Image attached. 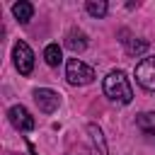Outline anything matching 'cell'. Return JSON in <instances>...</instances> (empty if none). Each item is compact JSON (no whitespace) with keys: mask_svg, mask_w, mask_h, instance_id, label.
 <instances>
[{"mask_svg":"<svg viewBox=\"0 0 155 155\" xmlns=\"http://www.w3.org/2000/svg\"><path fill=\"white\" fill-rule=\"evenodd\" d=\"M104 94L111 99V102H119V104H131L133 99V90H131V82L126 78L124 70H111L107 78H104Z\"/></svg>","mask_w":155,"mask_h":155,"instance_id":"1","label":"cell"},{"mask_svg":"<svg viewBox=\"0 0 155 155\" xmlns=\"http://www.w3.org/2000/svg\"><path fill=\"white\" fill-rule=\"evenodd\" d=\"M65 78L70 85H90L94 80V70L87 63H82L80 58H70L65 63Z\"/></svg>","mask_w":155,"mask_h":155,"instance_id":"2","label":"cell"},{"mask_svg":"<svg viewBox=\"0 0 155 155\" xmlns=\"http://www.w3.org/2000/svg\"><path fill=\"white\" fill-rule=\"evenodd\" d=\"M12 58H15V68L19 70V75H29L34 70V51L29 48L27 41H17L15 44Z\"/></svg>","mask_w":155,"mask_h":155,"instance_id":"3","label":"cell"},{"mask_svg":"<svg viewBox=\"0 0 155 155\" xmlns=\"http://www.w3.org/2000/svg\"><path fill=\"white\" fill-rule=\"evenodd\" d=\"M136 80L143 90L155 92V56H148L136 65Z\"/></svg>","mask_w":155,"mask_h":155,"instance_id":"4","label":"cell"},{"mask_svg":"<svg viewBox=\"0 0 155 155\" xmlns=\"http://www.w3.org/2000/svg\"><path fill=\"white\" fill-rule=\"evenodd\" d=\"M34 102H36L39 111L53 114V111L58 109V104H61V97H58V92H53V90H48V87H36V90H34Z\"/></svg>","mask_w":155,"mask_h":155,"instance_id":"5","label":"cell"},{"mask_svg":"<svg viewBox=\"0 0 155 155\" xmlns=\"http://www.w3.org/2000/svg\"><path fill=\"white\" fill-rule=\"evenodd\" d=\"M7 116H10V124H12L17 131H31V128L36 126L34 116H31V114L27 111V107H22V104H15V107H10Z\"/></svg>","mask_w":155,"mask_h":155,"instance_id":"6","label":"cell"},{"mask_svg":"<svg viewBox=\"0 0 155 155\" xmlns=\"http://www.w3.org/2000/svg\"><path fill=\"white\" fill-rule=\"evenodd\" d=\"M136 126L145 136L148 143H155V111H143L136 116Z\"/></svg>","mask_w":155,"mask_h":155,"instance_id":"7","label":"cell"},{"mask_svg":"<svg viewBox=\"0 0 155 155\" xmlns=\"http://www.w3.org/2000/svg\"><path fill=\"white\" fill-rule=\"evenodd\" d=\"M65 46L73 51V53H82L87 48V36L80 31V29H70L68 36H65Z\"/></svg>","mask_w":155,"mask_h":155,"instance_id":"8","label":"cell"},{"mask_svg":"<svg viewBox=\"0 0 155 155\" xmlns=\"http://www.w3.org/2000/svg\"><path fill=\"white\" fill-rule=\"evenodd\" d=\"M12 15H15V19H17L19 24H27V22L31 19V15H34V5L27 2V0H19V2L12 5Z\"/></svg>","mask_w":155,"mask_h":155,"instance_id":"9","label":"cell"},{"mask_svg":"<svg viewBox=\"0 0 155 155\" xmlns=\"http://www.w3.org/2000/svg\"><path fill=\"white\" fill-rule=\"evenodd\" d=\"M87 133H90V140H92V145L99 150V155H109V150H107V140H104V133H102V128H99L97 124H87Z\"/></svg>","mask_w":155,"mask_h":155,"instance_id":"10","label":"cell"},{"mask_svg":"<svg viewBox=\"0 0 155 155\" xmlns=\"http://www.w3.org/2000/svg\"><path fill=\"white\" fill-rule=\"evenodd\" d=\"M44 61H46L51 68L61 65V61H63V51H61V46H58V44H48V46L44 48Z\"/></svg>","mask_w":155,"mask_h":155,"instance_id":"11","label":"cell"},{"mask_svg":"<svg viewBox=\"0 0 155 155\" xmlns=\"http://www.w3.org/2000/svg\"><path fill=\"white\" fill-rule=\"evenodd\" d=\"M85 10H87L92 17H104L107 10H109V5H107L104 0H87V2H85Z\"/></svg>","mask_w":155,"mask_h":155,"instance_id":"12","label":"cell"},{"mask_svg":"<svg viewBox=\"0 0 155 155\" xmlns=\"http://www.w3.org/2000/svg\"><path fill=\"white\" fill-rule=\"evenodd\" d=\"M126 51L131 53V56H138V53H143V51H148V41H126Z\"/></svg>","mask_w":155,"mask_h":155,"instance_id":"13","label":"cell"}]
</instances>
